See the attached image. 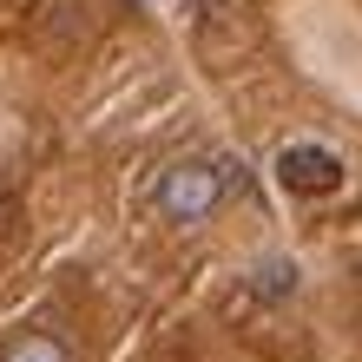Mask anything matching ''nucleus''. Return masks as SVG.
<instances>
[{
	"label": "nucleus",
	"instance_id": "2",
	"mask_svg": "<svg viewBox=\"0 0 362 362\" xmlns=\"http://www.w3.org/2000/svg\"><path fill=\"white\" fill-rule=\"evenodd\" d=\"M276 185H284L290 198H329V191L343 185V158H336L329 145H316V139L284 145V152H276Z\"/></svg>",
	"mask_w": 362,
	"mask_h": 362
},
{
	"label": "nucleus",
	"instance_id": "3",
	"mask_svg": "<svg viewBox=\"0 0 362 362\" xmlns=\"http://www.w3.org/2000/svg\"><path fill=\"white\" fill-rule=\"evenodd\" d=\"M0 362H73V349L59 343L53 329L27 323V329H7V336H0Z\"/></svg>",
	"mask_w": 362,
	"mask_h": 362
},
{
	"label": "nucleus",
	"instance_id": "1",
	"mask_svg": "<svg viewBox=\"0 0 362 362\" xmlns=\"http://www.w3.org/2000/svg\"><path fill=\"white\" fill-rule=\"evenodd\" d=\"M224 191H230V178L211 172V165H172V172L158 178V211L178 218V224H204L211 211L224 204Z\"/></svg>",
	"mask_w": 362,
	"mask_h": 362
}]
</instances>
